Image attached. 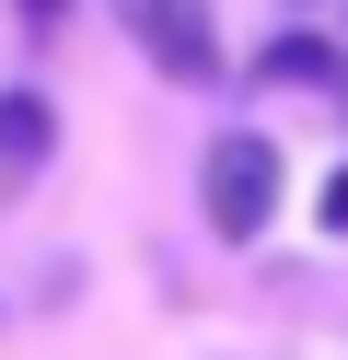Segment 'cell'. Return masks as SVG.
Segmentation results:
<instances>
[{
  "instance_id": "6da1fadb",
  "label": "cell",
  "mask_w": 348,
  "mask_h": 360,
  "mask_svg": "<svg viewBox=\"0 0 348 360\" xmlns=\"http://www.w3.org/2000/svg\"><path fill=\"white\" fill-rule=\"evenodd\" d=\"M278 198H290V163H278L267 128H221V140L198 151V221L221 244H267Z\"/></svg>"
},
{
  "instance_id": "7a4b0ae2",
  "label": "cell",
  "mask_w": 348,
  "mask_h": 360,
  "mask_svg": "<svg viewBox=\"0 0 348 360\" xmlns=\"http://www.w3.org/2000/svg\"><path fill=\"white\" fill-rule=\"evenodd\" d=\"M105 12H116V35H128L162 82H186V94H209V82L232 70V47H221V0H105Z\"/></svg>"
},
{
  "instance_id": "3957f363",
  "label": "cell",
  "mask_w": 348,
  "mask_h": 360,
  "mask_svg": "<svg viewBox=\"0 0 348 360\" xmlns=\"http://www.w3.org/2000/svg\"><path fill=\"white\" fill-rule=\"evenodd\" d=\"M267 94H337V70H348V35H314V24H278L267 47L244 58Z\"/></svg>"
},
{
  "instance_id": "277c9868",
  "label": "cell",
  "mask_w": 348,
  "mask_h": 360,
  "mask_svg": "<svg viewBox=\"0 0 348 360\" xmlns=\"http://www.w3.org/2000/svg\"><path fill=\"white\" fill-rule=\"evenodd\" d=\"M58 163V105L35 82H0V186H35Z\"/></svg>"
},
{
  "instance_id": "5b68a950",
  "label": "cell",
  "mask_w": 348,
  "mask_h": 360,
  "mask_svg": "<svg viewBox=\"0 0 348 360\" xmlns=\"http://www.w3.org/2000/svg\"><path fill=\"white\" fill-rule=\"evenodd\" d=\"M12 24H23V35H35V47H46V35L70 24V0H12Z\"/></svg>"
},
{
  "instance_id": "8992f818",
  "label": "cell",
  "mask_w": 348,
  "mask_h": 360,
  "mask_svg": "<svg viewBox=\"0 0 348 360\" xmlns=\"http://www.w3.org/2000/svg\"><path fill=\"white\" fill-rule=\"evenodd\" d=\"M314 221H325V233H337V244H348V163H337V174H325V198H314Z\"/></svg>"
}]
</instances>
